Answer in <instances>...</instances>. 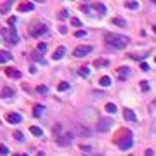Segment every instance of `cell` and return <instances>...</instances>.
Returning <instances> with one entry per match:
<instances>
[{"label": "cell", "instance_id": "obj_1", "mask_svg": "<svg viewBox=\"0 0 156 156\" xmlns=\"http://www.w3.org/2000/svg\"><path fill=\"white\" fill-rule=\"evenodd\" d=\"M106 43L115 47V49H125L128 45V37H123V35H118V33H106Z\"/></svg>", "mask_w": 156, "mask_h": 156}, {"label": "cell", "instance_id": "obj_2", "mask_svg": "<svg viewBox=\"0 0 156 156\" xmlns=\"http://www.w3.org/2000/svg\"><path fill=\"white\" fill-rule=\"evenodd\" d=\"M92 52V47L90 45H80L75 49V52H73V56L75 57H85L87 54H90Z\"/></svg>", "mask_w": 156, "mask_h": 156}, {"label": "cell", "instance_id": "obj_3", "mask_svg": "<svg viewBox=\"0 0 156 156\" xmlns=\"http://www.w3.org/2000/svg\"><path fill=\"white\" fill-rule=\"evenodd\" d=\"M4 33L7 35V38H9V42H11V43H18V42H19L18 31H16V28H14V26H11V30H9V31L4 28Z\"/></svg>", "mask_w": 156, "mask_h": 156}, {"label": "cell", "instance_id": "obj_4", "mask_svg": "<svg viewBox=\"0 0 156 156\" xmlns=\"http://www.w3.org/2000/svg\"><path fill=\"white\" fill-rule=\"evenodd\" d=\"M47 31H49V28H47V26H43V24H40V26L31 28V31H30V33H31L33 37H42V35H45Z\"/></svg>", "mask_w": 156, "mask_h": 156}, {"label": "cell", "instance_id": "obj_5", "mask_svg": "<svg viewBox=\"0 0 156 156\" xmlns=\"http://www.w3.org/2000/svg\"><path fill=\"white\" fill-rule=\"evenodd\" d=\"M111 125H113V121L111 120H101L97 125V130L99 132H108L109 128H111Z\"/></svg>", "mask_w": 156, "mask_h": 156}, {"label": "cell", "instance_id": "obj_6", "mask_svg": "<svg viewBox=\"0 0 156 156\" xmlns=\"http://www.w3.org/2000/svg\"><path fill=\"white\" fill-rule=\"evenodd\" d=\"M71 139H73V135L68 132V134H64V135L59 137L57 142H59V146H69V144H71Z\"/></svg>", "mask_w": 156, "mask_h": 156}, {"label": "cell", "instance_id": "obj_7", "mask_svg": "<svg viewBox=\"0 0 156 156\" xmlns=\"http://www.w3.org/2000/svg\"><path fill=\"white\" fill-rule=\"evenodd\" d=\"M5 120H7L9 123H19L21 120H23V116H21L19 113H9V115L5 116Z\"/></svg>", "mask_w": 156, "mask_h": 156}, {"label": "cell", "instance_id": "obj_8", "mask_svg": "<svg viewBox=\"0 0 156 156\" xmlns=\"http://www.w3.org/2000/svg\"><path fill=\"white\" fill-rule=\"evenodd\" d=\"M11 9H12V2H11V0H5V2L0 5V14H7Z\"/></svg>", "mask_w": 156, "mask_h": 156}, {"label": "cell", "instance_id": "obj_9", "mask_svg": "<svg viewBox=\"0 0 156 156\" xmlns=\"http://www.w3.org/2000/svg\"><path fill=\"white\" fill-rule=\"evenodd\" d=\"M132 144H134V140H132V137H128V139H123V140L120 142V147H121L123 151H127V149L132 147Z\"/></svg>", "mask_w": 156, "mask_h": 156}, {"label": "cell", "instance_id": "obj_10", "mask_svg": "<svg viewBox=\"0 0 156 156\" xmlns=\"http://www.w3.org/2000/svg\"><path fill=\"white\" fill-rule=\"evenodd\" d=\"M35 9V5L31 4V2H23L19 5V11L21 12H30V11H33Z\"/></svg>", "mask_w": 156, "mask_h": 156}, {"label": "cell", "instance_id": "obj_11", "mask_svg": "<svg viewBox=\"0 0 156 156\" xmlns=\"http://www.w3.org/2000/svg\"><path fill=\"white\" fill-rule=\"evenodd\" d=\"M123 115H125V120H128V121H135L137 120L135 113L132 109H123Z\"/></svg>", "mask_w": 156, "mask_h": 156}, {"label": "cell", "instance_id": "obj_12", "mask_svg": "<svg viewBox=\"0 0 156 156\" xmlns=\"http://www.w3.org/2000/svg\"><path fill=\"white\" fill-rule=\"evenodd\" d=\"M64 54H66V47H62V45H61V47H57V49H56V52H54V56H52V57L57 61V59H61Z\"/></svg>", "mask_w": 156, "mask_h": 156}, {"label": "cell", "instance_id": "obj_13", "mask_svg": "<svg viewBox=\"0 0 156 156\" xmlns=\"http://www.w3.org/2000/svg\"><path fill=\"white\" fill-rule=\"evenodd\" d=\"M2 97H4V99H11V97H14V90H12L11 87H5V89L2 90Z\"/></svg>", "mask_w": 156, "mask_h": 156}, {"label": "cell", "instance_id": "obj_14", "mask_svg": "<svg viewBox=\"0 0 156 156\" xmlns=\"http://www.w3.org/2000/svg\"><path fill=\"white\" fill-rule=\"evenodd\" d=\"M7 77H12V78H21V71H18V69H14V68H9L7 71Z\"/></svg>", "mask_w": 156, "mask_h": 156}, {"label": "cell", "instance_id": "obj_15", "mask_svg": "<svg viewBox=\"0 0 156 156\" xmlns=\"http://www.w3.org/2000/svg\"><path fill=\"white\" fill-rule=\"evenodd\" d=\"M118 73H120V80H125V77L130 73V68L123 66V68H118Z\"/></svg>", "mask_w": 156, "mask_h": 156}, {"label": "cell", "instance_id": "obj_16", "mask_svg": "<svg viewBox=\"0 0 156 156\" xmlns=\"http://www.w3.org/2000/svg\"><path fill=\"white\" fill-rule=\"evenodd\" d=\"M11 57H12V56H11L7 50H0V62H7Z\"/></svg>", "mask_w": 156, "mask_h": 156}, {"label": "cell", "instance_id": "obj_17", "mask_svg": "<svg viewBox=\"0 0 156 156\" xmlns=\"http://www.w3.org/2000/svg\"><path fill=\"white\" fill-rule=\"evenodd\" d=\"M106 111H108L109 115H115V113H116V106H115L113 102H108V104H106Z\"/></svg>", "mask_w": 156, "mask_h": 156}, {"label": "cell", "instance_id": "obj_18", "mask_svg": "<svg viewBox=\"0 0 156 156\" xmlns=\"http://www.w3.org/2000/svg\"><path fill=\"white\" fill-rule=\"evenodd\" d=\"M99 83H101L102 87H109V85H111V78L109 77H102L101 80H99Z\"/></svg>", "mask_w": 156, "mask_h": 156}, {"label": "cell", "instance_id": "obj_19", "mask_svg": "<svg viewBox=\"0 0 156 156\" xmlns=\"http://www.w3.org/2000/svg\"><path fill=\"white\" fill-rule=\"evenodd\" d=\"M78 75H82V77H89V75H90V69H89V68H87V66H83V68H80V69H78Z\"/></svg>", "mask_w": 156, "mask_h": 156}, {"label": "cell", "instance_id": "obj_20", "mask_svg": "<svg viewBox=\"0 0 156 156\" xmlns=\"http://www.w3.org/2000/svg\"><path fill=\"white\" fill-rule=\"evenodd\" d=\"M94 7L99 11V16H104V14H106V7H104L102 4H94Z\"/></svg>", "mask_w": 156, "mask_h": 156}, {"label": "cell", "instance_id": "obj_21", "mask_svg": "<svg viewBox=\"0 0 156 156\" xmlns=\"http://www.w3.org/2000/svg\"><path fill=\"white\" fill-rule=\"evenodd\" d=\"M108 64H109V62H108L106 59H97V61L94 62V66H96V68H101V66H108Z\"/></svg>", "mask_w": 156, "mask_h": 156}, {"label": "cell", "instance_id": "obj_22", "mask_svg": "<svg viewBox=\"0 0 156 156\" xmlns=\"http://www.w3.org/2000/svg\"><path fill=\"white\" fill-rule=\"evenodd\" d=\"M30 132H31L33 135H37V137H40L42 134H43V132H42V128H38V127H31V128H30Z\"/></svg>", "mask_w": 156, "mask_h": 156}, {"label": "cell", "instance_id": "obj_23", "mask_svg": "<svg viewBox=\"0 0 156 156\" xmlns=\"http://www.w3.org/2000/svg\"><path fill=\"white\" fill-rule=\"evenodd\" d=\"M68 89H69V83H66V82H62V83H59L57 85L59 92H64V90H68Z\"/></svg>", "mask_w": 156, "mask_h": 156}, {"label": "cell", "instance_id": "obj_24", "mask_svg": "<svg viewBox=\"0 0 156 156\" xmlns=\"http://www.w3.org/2000/svg\"><path fill=\"white\" fill-rule=\"evenodd\" d=\"M113 23H115L116 26H127V21L121 19V18H115V19H113Z\"/></svg>", "mask_w": 156, "mask_h": 156}, {"label": "cell", "instance_id": "obj_25", "mask_svg": "<svg viewBox=\"0 0 156 156\" xmlns=\"http://www.w3.org/2000/svg\"><path fill=\"white\" fill-rule=\"evenodd\" d=\"M140 89H142L144 92L149 90V82H147V80H142V82H140Z\"/></svg>", "mask_w": 156, "mask_h": 156}, {"label": "cell", "instance_id": "obj_26", "mask_svg": "<svg viewBox=\"0 0 156 156\" xmlns=\"http://www.w3.org/2000/svg\"><path fill=\"white\" fill-rule=\"evenodd\" d=\"M42 111H43V106H35L33 115H35V116H40V115H42Z\"/></svg>", "mask_w": 156, "mask_h": 156}, {"label": "cell", "instance_id": "obj_27", "mask_svg": "<svg viewBox=\"0 0 156 156\" xmlns=\"http://www.w3.org/2000/svg\"><path fill=\"white\" fill-rule=\"evenodd\" d=\"M0 155H2V156H7V155H9V149H7V146L0 144Z\"/></svg>", "mask_w": 156, "mask_h": 156}, {"label": "cell", "instance_id": "obj_28", "mask_svg": "<svg viewBox=\"0 0 156 156\" xmlns=\"http://www.w3.org/2000/svg\"><path fill=\"white\" fill-rule=\"evenodd\" d=\"M14 139H16L18 142H23V140H24V135H23L21 132H14Z\"/></svg>", "mask_w": 156, "mask_h": 156}, {"label": "cell", "instance_id": "obj_29", "mask_svg": "<svg viewBox=\"0 0 156 156\" xmlns=\"http://www.w3.org/2000/svg\"><path fill=\"white\" fill-rule=\"evenodd\" d=\"M125 5H127L128 9H139V4H137V2H127Z\"/></svg>", "mask_w": 156, "mask_h": 156}, {"label": "cell", "instance_id": "obj_30", "mask_svg": "<svg viewBox=\"0 0 156 156\" xmlns=\"http://www.w3.org/2000/svg\"><path fill=\"white\" fill-rule=\"evenodd\" d=\"M47 50V43H38V52L40 54H43Z\"/></svg>", "mask_w": 156, "mask_h": 156}, {"label": "cell", "instance_id": "obj_31", "mask_svg": "<svg viewBox=\"0 0 156 156\" xmlns=\"http://www.w3.org/2000/svg\"><path fill=\"white\" fill-rule=\"evenodd\" d=\"M37 90H38L40 94H45V92H47V90H49V89H47V87H45V85H40L38 89H37Z\"/></svg>", "mask_w": 156, "mask_h": 156}, {"label": "cell", "instance_id": "obj_32", "mask_svg": "<svg viewBox=\"0 0 156 156\" xmlns=\"http://www.w3.org/2000/svg\"><path fill=\"white\" fill-rule=\"evenodd\" d=\"M71 24H73V26H82V23H80L78 18H73V19H71Z\"/></svg>", "mask_w": 156, "mask_h": 156}, {"label": "cell", "instance_id": "obj_33", "mask_svg": "<svg viewBox=\"0 0 156 156\" xmlns=\"http://www.w3.org/2000/svg\"><path fill=\"white\" fill-rule=\"evenodd\" d=\"M85 35H87V33H85L83 30H80V31H77V33H75V37H77V38H80V37H85Z\"/></svg>", "mask_w": 156, "mask_h": 156}, {"label": "cell", "instance_id": "obj_34", "mask_svg": "<svg viewBox=\"0 0 156 156\" xmlns=\"http://www.w3.org/2000/svg\"><path fill=\"white\" fill-rule=\"evenodd\" d=\"M140 69H142V71H149V66H147L146 62H140Z\"/></svg>", "mask_w": 156, "mask_h": 156}, {"label": "cell", "instance_id": "obj_35", "mask_svg": "<svg viewBox=\"0 0 156 156\" xmlns=\"http://www.w3.org/2000/svg\"><path fill=\"white\" fill-rule=\"evenodd\" d=\"M80 149H82V151H87V153H89V151H92V147H90V146H80Z\"/></svg>", "mask_w": 156, "mask_h": 156}, {"label": "cell", "instance_id": "obj_36", "mask_svg": "<svg viewBox=\"0 0 156 156\" xmlns=\"http://www.w3.org/2000/svg\"><path fill=\"white\" fill-rule=\"evenodd\" d=\"M146 156H155V151L153 149H146Z\"/></svg>", "mask_w": 156, "mask_h": 156}, {"label": "cell", "instance_id": "obj_37", "mask_svg": "<svg viewBox=\"0 0 156 156\" xmlns=\"http://www.w3.org/2000/svg\"><path fill=\"white\" fill-rule=\"evenodd\" d=\"M7 23H9V26H11V24H14V23H16V18H9Z\"/></svg>", "mask_w": 156, "mask_h": 156}, {"label": "cell", "instance_id": "obj_38", "mask_svg": "<svg viewBox=\"0 0 156 156\" xmlns=\"http://www.w3.org/2000/svg\"><path fill=\"white\" fill-rule=\"evenodd\" d=\"M61 18H62V19L68 18V11H62V12H61Z\"/></svg>", "mask_w": 156, "mask_h": 156}, {"label": "cell", "instance_id": "obj_39", "mask_svg": "<svg viewBox=\"0 0 156 156\" xmlns=\"http://www.w3.org/2000/svg\"><path fill=\"white\" fill-rule=\"evenodd\" d=\"M153 130H155V132H156V120H155V121H153Z\"/></svg>", "mask_w": 156, "mask_h": 156}, {"label": "cell", "instance_id": "obj_40", "mask_svg": "<svg viewBox=\"0 0 156 156\" xmlns=\"http://www.w3.org/2000/svg\"><path fill=\"white\" fill-rule=\"evenodd\" d=\"M153 31H155V33H156V26H153Z\"/></svg>", "mask_w": 156, "mask_h": 156}, {"label": "cell", "instance_id": "obj_41", "mask_svg": "<svg viewBox=\"0 0 156 156\" xmlns=\"http://www.w3.org/2000/svg\"><path fill=\"white\" fill-rule=\"evenodd\" d=\"M155 62H156V57H155Z\"/></svg>", "mask_w": 156, "mask_h": 156}, {"label": "cell", "instance_id": "obj_42", "mask_svg": "<svg viewBox=\"0 0 156 156\" xmlns=\"http://www.w3.org/2000/svg\"><path fill=\"white\" fill-rule=\"evenodd\" d=\"M155 4H156V0H155Z\"/></svg>", "mask_w": 156, "mask_h": 156}]
</instances>
